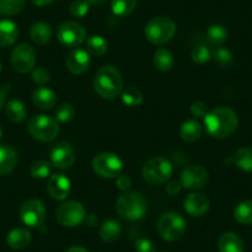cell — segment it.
<instances>
[{
    "label": "cell",
    "mask_w": 252,
    "mask_h": 252,
    "mask_svg": "<svg viewBox=\"0 0 252 252\" xmlns=\"http://www.w3.org/2000/svg\"><path fill=\"white\" fill-rule=\"evenodd\" d=\"M177 31L176 23L168 16H156L145 26V36L154 45L161 46L168 43Z\"/></svg>",
    "instance_id": "277c9868"
},
{
    "label": "cell",
    "mask_w": 252,
    "mask_h": 252,
    "mask_svg": "<svg viewBox=\"0 0 252 252\" xmlns=\"http://www.w3.org/2000/svg\"><path fill=\"white\" fill-rule=\"evenodd\" d=\"M93 171L101 178H116L123 171V161L113 152H100L93 159Z\"/></svg>",
    "instance_id": "ba28073f"
},
{
    "label": "cell",
    "mask_w": 252,
    "mask_h": 252,
    "mask_svg": "<svg viewBox=\"0 0 252 252\" xmlns=\"http://www.w3.org/2000/svg\"><path fill=\"white\" fill-rule=\"evenodd\" d=\"M209 174L202 166H188L182 171L181 183L188 190H199L208 184Z\"/></svg>",
    "instance_id": "4fadbf2b"
},
{
    "label": "cell",
    "mask_w": 252,
    "mask_h": 252,
    "mask_svg": "<svg viewBox=\"0 0 252 252\" xmlns=\"http://www.w3.org/2000/svg\"><path fill=\"white\" fill-rule=\"evenodd\" d=\"M190 114L197 119L205 118L208 114V105L203 101H195L190 106Z\"/></svg>",
    "instance_id": "b9f144b4"
},
{
    "label": "cell",
    "mask_w": 252,
    "mask_h": 252,
    "mask_svg": "<svg viewBox=\"0 0 252 252\" xmlns=\"http://www.w3.org/2000/svg\"><path fill=\"white\" fill-rule=\"evenodd\" d=\"M182 140L186 142H195L202 137L203 126L197 120H187L182 124L179 130Z\"/></svg>",
    "instance_id": "cb8c5ba5"
},
{
    "label": "cell",
    "mask_w": 252,
    "mask_h": 252,
    "mask_svg": "<svg viewBox=\"0 0 252 252\" xmlns=\"http://www.w3.org/2000/svg\"><path fill=\"white\" fill-rule=\"evenodd\" d=\"M66 252H89V251L82 246H72L69 247Z\"/></svg>",
    "instance_id": "7dc6e473"
},
{
    "label": "cell",
    "mask_w": 252,
    "mask_h": 252,
    "mask_svg": "<svg viewBox=\"0 0 252 252\" xmlns=\"http://www.w3.org/2000/svg\"><path fill=\"white\" fill-rule=\"evenodd\" d=\"M36 63V52L29 43H20L11 53V66L19 73H29Z\"/></svg>",
    "instance_id": "7c38bea8"
},
{
    "label": "cell",
    "mask_w": 252,
    "mask_h": 252,
    "mask_svg": "<svg viewBox=\"0 0 252 252\" xmlns=\"http://www.w3.org/2000/svg\"><path fill=\"white\" fill-rule=\"evenodd\" d=\"M116 187H118L120 190H123V192H126V190H129L130 187L132 186V182H131V178H130L127 174H119L118 177H116Z\"/></svg>",
    "instance_id": "7bdbcfd3"
},
{
    "label": "cell",
    "mask_w": 252,
    "mask_h": 252,
    "mask_svg": "<svg viewBox=\"0 0 252 252\" xmlns=\"http://www.w3.org/2000/svg\"><path fill=\"white\" fill-rule=\"evenodd\" d=\"M121 225L118 221L113 219H109L103 222L99 230V235H100L101 240L105 242H114L120 237L121 235Z\"/></svg>",
    "instance_id": "4316f807"
},
{
    "label": "cell",
    "mask_w": 252,
    "mask_h": 252,
    "mask_svg": "<svg viewBox=\"0 0 252 252\" xmlns=\"http://www.w3.org/2000/svg\"><path fill=\"white\" fill-rule=\"evenodd\" d=\"M74 115H76V109L69 103L61 104L56 109V120L62 124L69 123V121L73 120Z\"/></svg>",
    "instance_id": "d590c367"
},
{
    "label": "cell",
    "mask_w": 252,
    "mask_h": 252,
    "mask_svg": "<svg viewBox=\"0 0 252 252\" xmlns=\"http://www.w3.org/2000/svg\"><path fill=\"white\" fill-rule=\"evenodd\" d=\"M3 136V129H1V126H0V139Z\"/></svg>",
    "instance_id": "f907efd6"
},
{
    "label": "cell",
    "mask_w": 252,
    "mask_h": 252,
    "mask_svg": "<svg viewBox=\"0 0 252 252\" xmlns=\"http://www.w3.org/2000/svg\"><path fill=\"white\" fill-rule=\"evenodd\" d=\"M234 217L240 224H252V200H244L239 203L234 210Z\"/></svg>",
    "instance_id": "f1b7e54d"
},
{
    "label": "cell",
    "mask_w": 252,
    "mask_h": 252,
    "mask_svg": "<svg viewBox=\"0 0 252 252\" xmlns=\"http://www.w3.org/2000/svg\"><path fill=\"white\" fill-rule=\"evenodd\" d=\"M87 51L89 52V55L101 57L108 51V42L103 36H91L87 40Z\"/></svg>",
    "instance_id": "83f0119b"
},
{
    "label": "cell",
    "mask_w": 252,
    "mask_h": 252,
    "mask_svg": "<svg viewBox=\"0 0 252 252\" xmlns=\"http://www.w3.org/2000/svg\"><path fill=\"white\" fill-rule=\"evenodd\" d=\"M32 103L41 110H50L57 103V94L47 87H38L32 93Z\"/></svg>",
    "instance_id": "ac0fdd59"
},
{
    "label": "cell",
    "mask_w": 252,
    "mask_h": 252,
    "mask_svg": "<svg viewBox=\"0 0 252 252\" xmlns=\"http://www.w3.org/2000/svg\"><path fill=\"white\" fill-rule=\"evenodd\" d=\"M182 188H183V186H182L181 181H172L167 184L166 192L168 193L169 195H177L181 192Z\"/></svg>",
    "instance_id": "ee69618b"
},
{
    "label": "cell",
    "mask_w": 252,
    "mask_h": 252,
    "mask_svg": "<svg viewBox=\"0 0 252 252\" xmlns=\"http://www.w3.org/2000/svg\"><path fill=\"white\" fill-rule=\"evenodd\" d=\"M93 87L99 96L113 100L123 92V76L116 67L103 66L94 76Z\"/></svg>",
    "instance_id": "7a4b0ae2"
},
{
    "label": "cell",
    "mask_w": 252,
    "mask_h": 252,
    "mask_svg": "<svg viewBox=\"0 0 252 252\" xmlns=\"http://www.w3.org/2000/svg\"><path fill=\"white\" fill-rule=\"evenodd\" d=\"M205 130L214 139H225L234 134L239 125L236 113L227 106H218L204 118Z\"/></svg>",
    "instance_id": "6da1fadb"
},
{
    "label": "cell",
    "mask_w": 252,
    "mask_h": 252,
    "mask_svg": "<svg viewBox=\"0 0 252 252\" xmlns=\"http://www.w3.org/2000/svg\"><path fill=\"white\" fill-rule=\"evenodd\" d=\"M212 58L218 63V64H219L220 67H224V68H227V67L231 66L232 61H234L232 53L225 47L215 48V50L212 52Z\"/></svg>",
    "instance_id": "e575fe53"
},
{
    "label": "cell",
    "mask_w": 252,
    "mask_h": 252,
    "mask_svg": "<svg viewBox=\"0 0 252 252\" xmlns=\"http://www.w3.org/2000/svg\"><path fill=\"white\" fill-rule=\"evenodd\" d=\"M25 4L26 0H0V15H16L24 10Z\"/></svg>",
    "instance_id": "d6a6232c"
},
{
    "label": "cell",
    "mask_w": 252,
    "mask_h": 252,
    "mask_svg": "<svg viewBox=\"0 0 252 252\" xmlns=\"http://www.w3.org/2000/svg\"><path fill=\"white\" fill-rule=\"evenodd\" d=\"M227 32L226 28L219 24H215L209 28L207 32V38L213 46H221L222 43H225V41L227 40Z\"/></svg>",
    "instance_id": "836d02e7"
},
{
    "label": "cell",
    "mask_w": 252,
    "mask_h": 252,
    "mask_svg": "<svg viewBox=\"0 0 252 252\" xmlns=\"http://www.w3.org/2000/svg\"><path fill=\"white\" fill-rule=\"evenodd\" d=\"M32 81L35 82L36 84H40V86H43V84L48 83L51 81L50 72L47 71L43 67H37V68L32 69Z\"/></svg>",
    "instance_id": "ab89813d"
},
{
    "label": "cell",
    "mask_w": 252,
    "mask_h": 252,
    "mask_svg": "<svg viewBox=\"0 0 252 252\" xmlns=\"http://www.w3.org/2000/svg\"><path fill=\"white\" fill-rule=\"evenodd\" d=\"M89 3V5H94V6H100L103 5L104 3H106V0H87Z\"/></svg>",
    "instance_id": "681fc988"
},
{
    "label": "cell",
    "mask_w": 252,
    "mask_h": 252,
    "mask_svg": "<svg viewBox=\"0 0 252 252\" xmlns=\"http://www.w3.org/2000/svg\"><path fill=\"white\" fill-rule=\"evenodd\" d=\"M86 209L83 204L77 200H68L58 207L56 218L62 226L74 227L81 225L86 219Z\"/></svg>",
    "instance_id": "9c48e42d"
},
{
    "label": "cell",
    "mask_w": 252,
    "mask_h": 252,
    "mask_svg": "<svg viewBox=\"0 0 252 252\" xmlns=\"http://www.w3.org/2000/svg\"><path fill=\"white\" fill-rule=\"evenodd\" d=\"M190 57L198 64H205V63H208L212 60V51L207 46L199 45L193 48Z\"/></svg>",
    "instance_id": "74e56055"
},
{
    "label": "cell",
    "mask_w": 252,
    "mask_h": 252,
    "mask_svg": "<svg viewBox=\"0 0 252 252\" xmlns=\"http://www.w3.org/2000/svg\"><path fill=\"white\" fill-rule=\"evenodd\" d=\"M219 252H244V242L235 232H225L218 241Z\"/></svg>",
    "instance_id": "7402d4cb"
},
{
    "label": "cell",
    "mask_w": 252,
    "mask_h": 252,
    "mask_svg": "<svg viewBox=\"0 0 252 252\" xmlns=\"http://www.w3.org/2000/svg\"><path fill=\"white\" fill-rule=\"evenodd\" d=\"M5 99H6L5 91H4L3 88H0V110H1V108H3L4 104H5Z\"/></svg>",
    "instance_id": "c3c4849f"
},
{
    "label": "cell",
    "mask_w": 252,
    "mask_h": 252,
    "mask_svg": "<svg viewBox=\"0 0 252 252\" xmlns=\"http://www.w3.org/2000/svg\"><path fill=\"white\" fill-rule=\"evenodd\" d=\"M137 5V0H111V10L114 15L127 16L135 10Z\"/></svg>",
    "instance_id": "f546056e"
},
{
    "label": "cell",
    "mask_w": 252,
    "mask_h": 252,
    "mask_svg": "<svg viewBox=\"0 0 252 252\" xmlns=\"http://www.w3.org/2000/svg\"><path fill=\"white\" fill-rule=\"evenodd\" d=\"M5 114L6 118H8L11 123H21V121L25 120L26 118L25 104H24L23 101L18 100V99H11V100L6 104Z\"/></svg>",
    "instance_id": "484cf974"
},
{
    "label": "cell",
    "mask_w": 252,
    "mask_h": 252,
    "mask_svg": "<svg viewBox=\"0 0 252 252\" xmlns=\"http://www.w3.org/2000/svg\"><path fill=\"white\" fill-rule=\"evenodd\" d=\"M51 162L58 169H68L76 162L73 147L67 142H60L51 151Z\"/></svg>",
    "instance_id": "5bb4252c"
},
{
    "label": "cell",
    "mask_w": 252,
    "mask_h": 252,
    "mask_svg": "<svg viewBox=\"0 0 252 252\" xmlns=\"http://www.w3.org/2000/svg\"><path fill=\"white\" fill-rule=\"evenodd\" d=\"M135 250L136 252H156V246L150 239L140 237L135 241Z\"/></svg>",
    "instance_id": "60d3db41"
},
{
    "label": "cell",
    "mask_w": 252,
    "mask_h": 252,
    "mask_svg": "<svg viewBox=\"0 0 252 252\" xmlns=\"http://www.w3.org/2000/svg\"><path fill=\"white\" fill-rule=\"evenodd\" d=\"M1 67L3 66H1V62H0V72H1Z\"/></svg>",
    "instance_id": "816d5d0a"
},
{
    "label": "cell",
    "mask_w": 252,
    "mask_h": 252,
    "mask_svg": "<svg viewBox=\"0 0 252 252\" xmlns=\"http://www.w3.org/2000/svg\"><path fill=\"white\" fill-rule=\"evenodd\" d=\"M121 100L127 106H139L144 101V94L136 87H127L121 92Z\"/></svg>",
    "instance_id": "4dcf8cb0"
},
{
    "label": "cell",
    "mask_w": 252,
    "mask_h": 252,
    "mask_svg": "<svg viewBox=\"0 0 252 252\" xmlns=\"http://www.w3.org/2000/svg\"><path fill=\"white\" fill-rule=\"evenodd\" d=\"M6 242L11 249L23 250L30 245L31 232L25 227H15L8 234Z\"/></svg>",
    "instance_id": "44dd1931"
},
{
    "label": "cell",
    "mask_w": 252,
    "mask_h": 252,
    "mask_svg": "<svg viewBox=\"0 0 252 252\" xmlns=\"http://www.w3.org/2000/svg\"><path fill=\"white\" fill-rule=\"evenodd\" d=\"M19 37V29L14 21H0V47L6 48L14 45Z\"/></svg>",
    "instance_id": "ffe728a7"
},
{
    "label": "cell",
    "mask_w": 252,
    "mask_h": 252,
    "mask_svg": "<svg viewBox=\"0 0 252 252\" xmlns=\"http://www.w3.org/2000/svg\"><path fill=\"white\" fill-rule=\"evenodd\" d=\"M28 131L32 139L40 142H51L58 136L60 126L57 120L47 115H35L29 120Z\"/></svg>",
    "instance_id": "5b68a950"
},
{
    "label": "cell",
    "mask_w": 252,
    "mask_h": 252,
    "mask_svg": "<svg viewBox=\"0 0 252 252\" xmlns=\"http://www.w3.org/2000/svg\"><path fill=\"white\" fill-rule=\"evenodd\" d=\"M173 173L172 163L164 157H154L142 167V177L152 186L166 183Z\"/></svg>",
    "instance_id": "52a82bcc"
},
{
    "label": "cell",
    "mask_w": 252,
    "mask_h": 252,
    "mask_svg": "<svg viewBox=\"0 0 252 252\" xmlns=\"http://www.w3.org/2000/svg\"><path fill=\"white\" fill-rule=\"evenodd\" d=\"M51 166L47 161L38 159L35 161L30 167V174L35 179H45L50 176Z\"/></svg>",
    "instance_id": "8d00e7d4"
},
{
    "label": "cell",
    "mask_w": 252,
    "mask_h": 252,
    "mask_svg": "<svg viewBox=\"0 0 252 252\" xmlns=\"http://www.w3.org/2000/svg\"><path fill=\"white\" fill-rule=\"evenodd\" d=\"M18 164V152L9 145L0 146V176L14 171Z\"/></svg>",
    "instance_id": "d6986e66"
},
{
    "label": "cell",
    "mask_w": 252,
    "mask_h": 252,
    "mask_svg": "<svg viewBox=\"0 0 252 252\" xmlns=\"http://www.w3.org/2000/svg\"><path fill=\"white\" fill-rule=\"evenodd\" d=\"M187 222L181 214L174 212L166 213L162 215L157 224V232L166 241H177L184 235Z\"/></svg>",
    "instance_id": "8992f818"
},
{
    "label": "cell",
    "mask_w": 252,
    "mask_h": 252,
    "mask_svg": "<svg viewBox=\"0 0 252 252\" xmlns=\"http://www.w3.org/2000/svg\"><path fill=\"white\" fill-rule=\"evenodd\" d=\"M89 11V3L87 0H74L69 5V13L74 18H84Z\"/></svg>",
    "instance_id": "f35d334b"
},
{
    "label": "cell",
    "mask_w": 252,
    "mask_h": 252,
    "mask_svg": "<svg viewBox=\"0 0 252 252\" xmlns=\"http://www.w3.org/2000/svg\"><path fill=\"white\" fill-rule=\"evenodd\" d=\"M57 38L61 45L77 48L87 40V31L76 21H64L58 26Z\"/></svg>",
    "instance_id": "30bf717a"
},
{
    "label": "cell",
    "mask_w": 252,
    "mask_h": 252,
    "mask_svg": "<svg viewBox=\"0 0 252 252\" xmlns=\"http://www.w3.org/2000/svg\"><path fill=\"white\" fill-rule=\"evenodd\" d=\"M20 220L30 227H40L46 218V208L38 199H28L19 209Z\"/></svg>",
    "instance_id": "8fae6325"
},
{
    "label": "cell",
    "mask_w": 252,
    "mask_h": 252,
    "mask_svg": "<svg viewBox=\"0 0 252 252\" xmlns=\"http://www.w3.org/2000/svg\"><path fill=\"white\" fill-rule=\"evenodd\" d=\"M116 212L123 219L136 221L147 212V202L144 195L134 190H126L116 200Z\"/></svg>",
    "instance_id": "3957f363"
},
{
    "label": "cell",
    "mask_w": 252,
    "mask_h": 252,
    "mask_svg": "<svg viewBox=\"0 0 252 252\" xmlns=\"http://www.w3.org/2000/svg\"><path fill=\"white\" fill-rule=\"evenodd\" d=\"M47 192L56 200H64L71 193V181L64 174L56 173L50 177Z\"/></svg>",
    "instance_id": "2e32d148"
},
{
    "label": "cell",
    "mask_w": 252,
    "mask_h": 252,
    "mask_svg": "<svg viewBox=\"0 0 252 252\" xmlns=\"http://www.w3.org/2000/svg\"><path fill=\"white\" fill-rule=\"evenodd\" d=\"M30 37L33 43L38 46H43L50 42L52 37V28L50 24L45 21H37L30 29Z\"/></svg>",
    "instance_id": "603a6c76"
},
{
    "label": "cell",
    "mask_w": 252,
    "mask_h": 252,
    "mask_svg": "<svg viewBox=\"0 0 252 252\" xmlns=\"http://www.w3.org/2000/svg\"><path fill=\"white\" fill-rule=\"evenodd\" d=\"M234 162L240 169L252 172V147H242L235 154Z\"/></svg>",
    "instance_id": "1f68e13d"
},
{
    "label": "cell",
    "mask_w": 252,
    "mask_h": 252,
    "mask_svg": "<svg viewBox=\"0 0 252 252\" xmlns=\"http://www.w3.org/2000/svg\"><path fill=\"white\" fill-rule=\"evenodd\" d=\"M31 1L36 6H47L50 4H52L55 0H31Z\"/></svg>",
    "instance_id": "bcb514c9"
},
{
    "label": "cell",
    "mask_w": 252,
    "mask_h": 252,
    "mask_svg": "<svg viewBox=\"0 0 252 252\" xmlns=\"http://www.w3.org/2000/svg\"><path fill=\"white\" fill-rule=\"evenodd\" d=\"M184 210L190 217L200 218L208 213L210 208L209 198L202 193H190L184 199Z\"/></svg>",
    "instance_id": "e0dca14e"
},
{
    "label": "cell",
    "mask_w": 252,
    "mask_h": 252,
    "mask_svg": "<svg viewBox=\"0 0 252 252\" xmlns=\"http://www.w3.org/2000/svg\"><path fill=\"white\" fill-rule=\"evenodd\" d=\"M84 221H86L87 225H89V226H95V225L98 224V218H96L94 214H89L87 215Z\"/></svg>",
    "instance_id": "f6af8a7d"
},
{
    "label": "cell",
    "mask_w": 252,
    "mask_h": 252,
    "mask_svg": "<svg viewBox=\"0 0 252 252\" xmlns=\"http://www.w3.org/2000/svg\"><path fill=\"white\" fill-rule=\"evenodd\" d=\"M92 63L91 55L87 50L76 48L68 55L66 60V66L72 74L81 76L89 69Z\"/></svg>",
    "instance_id": "9a60e30c"
},
{
    "label": "cell",
    "mask_w": 252,
    "mask_h": 252,
    "mask_svg": "<svg viewBox=\"0 0 252 252\" xmlns=\"http://www.w3.org/2000/svg\"><path fill=\"white\" fill-rule=\"evenodd\" d=\"M154 66L161 72H168L174 66V57L167 48H158L154 55Z\"/></svg>",
    "instance_id": "d4e9b609"
}]
</instances>
